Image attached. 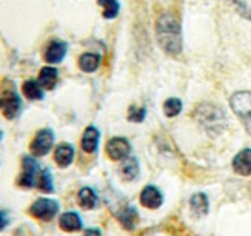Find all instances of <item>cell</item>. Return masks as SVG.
I'll return each mask as SVG.
<instances>
[{
    "instance_id": "cell-8",
    "label": "cell",
    "mask_w": 251,
    "mask_h": 236,
    "mask_svg": "<svg viewBox=\"0 0 251 236\" xmlns=\"http://www.w3.org/2000/svg\"><path fill=\"white\" fill-rule=\"evenodd\" d=\"M105 152L111 160L122 162L124 159H126L131 155V144L126 137L116 136V137H111L110 141L106 142Z\"/></svg>"
},
{
    "instance_id": "cell-29",
    "label": "cell",
    "mask_w": 251,
    "mask_h": 236,
    "mask_svg": "<svg viewBox=\"0 0 251 236\" xmlns=\"http://www.w3.org/2000/svg\"><path fill=\"white\" fill-rule=\"evenodd\" d=\"M83 236H102V233L99 229H88V230H85Z\"/></svg>"
},
{
    "instance_id": "cell-22",
    "label": "cell",
    "mask_w": 251,
    "mask_h": 236,
    "mask_svg": "<svg viewBox=\"0 0 251 236\" xmlns=\"http://www.w3.org/2000/svg\"><path fill=\"white\" fill-rule=\"evenodd\" d=\"M97 5L102 8V16L108 20L116 19L119 11H121L119 0H97Z\"/></svg>"
},
{
    "instance_id": "cell-3",
    "label": "cell",
    "mask_w": 251,
    "mask_h": 236,
    "mask_svg": "<svg viewBox=\"0 0 251 236\" xmlns=\"http://www.w3.org/2000/svg\"><path fill=\"white\" fill-rule=\"evenodd\" d=\"M230 106L237 119L242 122L247 133L251 136V91L234 93L230 99Z\"/></svg>"
},
{
    "instance_id": "cell-1",
    "label": "cell",
    "mask_w": 251,
    "mask_h": 236,
    "mask_svg": "<svg viewBox=\"0 0 251 236\" xmlns=\"http://www.w3.org/2000/svg\"><path fill=\"white\" fill-rule=\"evenodd\" d=\"M156 39L159 47L170 56H179L182 52V28L177 17L165 13L156 22Z\"/></svg>"
},
{
    "instance_id": "cell-12",
    "label": "cell",
    "mask_w": 251,
    "mask_h": 236,
    "mask_svg": "<svg viewBox=\"0 0 251 236\" xmlns=\"http://www.w3.org/2000/svg\"><path fill=\"white\" fill-rule=\"evenodd\" d=\"M99 142H100V131L94 125L86 127L80 139V147L83 152L88 155L96 153L97 148H99Z\"/></svg>"
},
{
    "instance_id": "cell-2",
    "label": "cell",
    "mask_w": 251,
    "mask_h": 236,
    "mask_svg": "<svg viewBox=\"0 0 251 236\" xmlns=\"http://www.w3.org/2000/svg\"><path fill=\"white\" fill-rule=\"evenodd\" d=\"M194 119L213 137L222 134L226 128V116L214 104H208V102L199 104L194 110Z\"/></svg>"
},
{
    "instance_id": "cell-11",
    "label": "cell",
    "mask_w": 251,
    "mask_h": 236,
    "mask_svg": "<svg viewBox=\"0 0 251 236\" xmlns=\"http://www.w3.org/2000/svg\"><path fill=\"white\" fill-rule=\"evenodd\" d=\"M116 218L125 230H134L139 222V213L131 204H125L124 207L116 211Z\"/></svg>"
},
{
    "instance_id": "cell-26",
    "label": "cell",
    "mask_w": 251,
    "mask_h": 236,
    "mask_svg": "<svg viewBox=\"0 0 251 236\" xmlns=\"http://www.w3.org/2000/svg\"><path fill=\"white\" fill-rule=\"evenodd\" d=\"M237 13L247 20H251V0H233Z\"/></svg>"
},
{
    "instance_id": "cell-14",
    "label": "cell",
    "mask_w": 251,
    "mask_h": 236,
    "mask_svg": "<svg viewBox=\"0 0 251 236\" xmlns=\"http://www.w3.org/2000/svg\"><path fill=\"white\" fill-rule=\"evenodd\" d=\"M74 156H75L74 147L67 142L59 144L56 147V150H54V162H56L60 168L70 167L74 162Z\"/></svg>"
},
{
    "instance_id": "cell-27",
    "label": "cell",
    "mask_w": 251,
    "mask_h": 236,
    "mask_svg": "<svg viewBox=\"0 0 251 236\" xmlns=\"http://www.w3.org/2000/svg\"><path fill=\"white\" fill-rule=\"evenodd\" d=\"M142 236H174V235L165 229H150L145 233H142Z\"/></svg>"
},
{
    "instance_id": "cell-25",
    "label": "cell",
    "mask_w": 251,
    "mask_h": 236,
    "mask_svg": "<svg viewBox=\"0 0 251 236\" xmlns=\"http://www.w3.org/2000/svg\"><path fill=\"white\" fill-rule=\"evenodd\" d=\"M145 116H147V110L144 106H136V105H131L129 110H128V121L131 122H144L145 121Z\"/></svg>"
},
{
    "instance_id": "cell-13",
    "label": "cell",
    "mask_w": 251,
    "mask_h": 236,
    "mask_svg": "<svg viewBox=\"0 0 251 236\" xmlns=\"http://www.w3.org/2000/svg\"><path fill=\"white\" fill-rule=\"evenodd\" d=\"M233 171L239 176H251V148L241 150L231 162Z\"/></svg>"
},
{
    "instance_id": "cell-16",
    "label": "cell",
    "mask_w": 251,
    "mask_h": 236,
    "mask_svg": "<svg viewBox=\"0 0 251 236\" xmlns=\"http://www.w3.org/2000/svg\"><path fill=\"white\" fill-rule=\"evenodd\" d=\"M140 173V165H139V159L136 156H128L126 159L122 160L121 167H119V175L124 181H134Z\"/></svg>"
},
{
    "instance_id": "cell-4",
    "label": "cell",
    "mask_w": 251,
    "mask_h": 236,
    "mask_svg": "<svg viewBox=\"0 0 251 236\" xmlns=\"http://www.w3.org/2000/svg\"><path fill=\"white\" fill-rule=\"evenodd\" d=\"M40 164L34 156H24L22 159V173L17 178V185L22 188H36L42 173Z\"/></svg>"
},
{
    "instance_id": "cell-21",
    "label": "cell",
    "mask_w": 251,
    "mask_h": 236,
    "mask_svg": "<svg viewBox=\"0 0 251 236\" xmlns=\"http://www.w3.org/2000/svg\"><path fill=\"white\" fill-rule=\"evenodd\" d=\"M100 67V56L96 52H83L79 57V68L83 73H94Z\"/></svg>"
},
{
    "instance_id": "cell-20",
    "label": "cell",
    "mask_w": 251,
    "mask_h": 236,
    "mask_svg": "<svg viewBox=\"0 0 251 236\" xmlns=\"http://www.w3.org/2000/svg\"><path fill=\"white\" fill-rule=\"evenodd\" d=\"M22 93L25 94V98L29 101H42L43 99V88L37 79H28L22 85Z\"/></svg>"
},
{
    "instance_id": "cell-18",
    "label": "cell",
    "mask_w": 251,
    "mask_h": 236,
    "mask_svg": "<svg viewBox=\"0 0 251 236\" xmlns=\"http://www.w3.org/2000/svg\"><path fill=\"white\" fill-rule=\"evenodd\" d=\"M77 202L83 210H94L99 206V196L91 187H82L77 193Z\"/></svg>"
},
{
    "instance_id": "cell-23",
    "label": "cell",
    "mask_w": 251,
    "mask_h": 236,
    "mask_svg": "<svg viewBox=\"0 0 251 236\" xmlns=\"http://www.w3.org/2000/svg\"><path fill=\"white\" fill-rule=\"evenodd\" d=\"M37 190L43 191V193H52L54 191V181H52V175L51 171L43 167L42 168V173H40V178H39V182H37Z\"/></svg>"
},
{
    "instance_id": "cell-7",
    "label": "cell",
    "mask_w": 251,
    "mask_h": 236,
    "mask_svg": "<svg viewBox=\"0 0 251 236\" xmlns=\"http://www.w3.org/2000/svg\"><path fill=\"white\" fill-rule=\"evenodd\" d=\"M0 113H2L8 121H14L22 113V99L14 88L5 90L0 94Z\"/></svg>"
},
{
    "instance_id": "cell-9",
    "label": "cell",
    "mask_w": 251,
    "mask_h": 236,
    "mask_svg": "<svg viewBox=\"0 0 251 236\" xmlns=\"http://www.w3.org/2000/svg\"><path fill=\"white\" fill-rule=\"evenodd\" d=\"M67 52H68L67 42L56 39V40H51L48 44L45 54H43V59L48 63H51V65H56V63H60L63 60V57L67 56Z\"/></svg>"
},
{
    "instance_id": "cell-19",
    "label": "cell",
    "mask_w": 251,
    "mask_h": 236,
    "mask_svg": "<svg viewBox=\"0 0 251 236\" xmlns=\"http://www.w3.org/2000/svg\"><path fill=\"white\" fill-rule=\"evenodd\" d=\"M57 79H59V71L54 67H43L39 73V83L43 90H54L57 85Z\"/></svg>"
},
{
    "instance_id": "cell-17",
    "label": "cell",
    "mask_w": 251,
    "mask_h": 236,
    "mask_svg": "<svg viewBox=\"0 0 251 236\" xmlns=\"http://www.w3.org/2000/svg\"><path fill=\"white\" fill-rule=\"evenodd\" d=\"M190 209L196 218H203L210 211V199L205 193H194L190 198Z\"/></svg>"
},
{
    "instance_id": "cell-30",
    "label": "cell",
    "mask_w": 251,
    "mask_h": 236,
    "mask_svg": "<svg viewBox=\"0 0 251 236\" xmlns=\"http://www.w3.org/2000/svg\"><path fill=\"white\" fill-rule=\"evenodd\" d=\"M2 136H3V134H2V131H0V141H2Z\"/></svg>"
},
{
    "instance_id": "cell-15",
    "label": "cell",
    "mask_w": 251,
    "mask_h": 236,
    "mask_svg": "<svg viewBox=\"0 0 251 236\" xmlns=\"http://www.w3.org/2000/svg\"><path fill=\"white\" fill-rule=\"evenodd\" d=\"M59 227L63 232H68V233H74V232H80L83 227V222L79 213L75 211H65L60 214L59 218Z\"/></svg>"
},
{
    "instance_id": "cell-10",
    "label": "cell",
    "mask_w": 251,
    "mask_h": 236,
    "mask_svg": "<svg viewBox=\"0 0 251 236\" xmlns=\"http://www.w3.org/2000/svg\"><path fill=\"white\" fill-rule=\"evenodd\" d=\"M139 201H140V204L145 209L156 210V209H160L162 207V204H163V195H162V191L157 187H154V185H147L144 190L140 191Z\"/></svg>"
},
{
    "instance_id": "cell-5",
    "label": "cell",
    "mask_w": 251,
    "mask_h": 236,
    "mask_svg": "<svg viewBox=\"0 0 251 236\" xmlns=\"http://www.w3.org/2000/svg\"><path fill=\"white\" fill-rule=\"evenodd\" d=\"M59 209L60 206L57 201H54L51 198H39L29 206L28 213L32 218H36L39 221L50 222L57 216Z\"/></svg>"
},
{
    "instance_id": "cell-24",
    "label": "cell",
    "mask_w": 251,
    "mask_h": 236,
    "mask_svg": "<svg viewBox=\"0 0 251 236\" xmlns=\"http://www.w3.org/2000/svg\"><path fill=\"white\" fill-rule=\"evenodd\" d=\"M182 111V101L177 98H170L163 102V113L167 117H176Z\"/></svg>"
},
{
    "instance_id": "cell-6",
    "label": "cell",
    "mask_w": 251,
    "mask_h": 236,
    "mask_svg": "<svg viewBox=\"0 0 251 236\" xmlns=\"http://www.w3.org/2000/svg\"><path fill=\"white\" fill-rule=\"evenodd\" d=\"M54 141H56V136H54L52 130H50V128H43V130H39L36 133V136L32 137L31 144H29L31 156H34V157L47 156L52 150Z\"/></svg>"
},
{
    "instance_id": "cell-28",
    "label": "cell",
    "mask_w": 251,
    "mask_h": 236,
    "mask_svg": "<svg viewBox=\"0 0 251 236\" xmlns=\"http://www.w3.org/2000/svg\"><path fill=\"white\" fill-rule=\"evenodd\" d=\"M9 224V219H8V214L3 211V210H0V232H2L6 225Z\"/></svg>"
}]
</instances>
